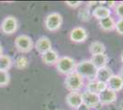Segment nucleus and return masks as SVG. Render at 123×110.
Masks as SVG:
<instances>
[{
	"label": "nucleus",
	"mask_w": 123,
	"mask_h": 110,
	"mask_svg": "<svg viewBox=\"0 0 123 110\" xmlns=\"http://www.w3.org/2000/svg\"><path fill=\"white\" fill-rule=\"evenodd\" d=\"M98 69L92 63L90 60H84L80 63H76L75 66V73H77L79 75H81L84 79H87L88 81L95 80L96 73Z\"/></svg>",
	"instance_id": "nucleus-1"
},
{
	"label": "nucleus",
	"mask_w": 123,
	"mask_h": 110,
	"mask_svg": "<svg viewBox=\"0 0 123 110\" xmlns=\"http://www.w3.org/2000/svg\"><path fill=\"white\" fill-rule=\"evenodd\" d=\"M85 85V79L77 73H70L64 79V86L70 92H79Z\"/></svg>",
	"instance_id": "nucleus-2"
},
{
	"label": "nucleus",
	"mask_w": 123,
	"mask_h": 110,
	"mask_svg": "<svg viewBox=\"0 0 123 110\" xmlns=\"http://www.w3.org/2000/svg\"><path fill=\"white\" fill-rule=\"evenodd\" d=\"M55 66H56V70L58 73L66 76L75 71L76 63L70 56H62L59 58Z\"/></svg>",
	"instance_id": "nucleus-3"
},
{
	"label": "nucleus",
	"mask_w": 123,
	"mask_h": 110,
	"mask_svg": "<svg viewBox=\"0 0 123 110\" xmlns=\"http://www.w3.org/2000/svg\"><path fill=\"white\" fill-rule=\"evenodd\" d=\"M62 16L58 12H51L44 18V28L50 32L58 31L62 26Z\"/></svg>",
	"instance_id": "nucleus-4"
},
{
	"label": "nucleus",
	"mask_w": 123,
	"mask_h": 110,
	"mask_svg": "<svg viewBox=\"0 0 123 110\" xmlns=\"http://www.w3.org/2000/svg\"><path fill=\"white\" fill-rule=\"evenodd\" d=\"M15 48L20 53H28L34 48V41L29 35H18L14 41Z\"/></svg>",
	"instance_id": "nucleus-5"
},
{
	"label": "nucleus",
	"mask_w": 123,
	"mask_h": 110,
	"mask_svg": "<svg viewBox=\"0 0 123 110\" xmlns=\"http://www.w3.org/2000/svg\"><path fill=\"white\" fill-rule=\"evenodd\" d=\"M18 28V22L17 17L14 16H7L2 20L0 25V29L5 35L14 34Z\"/></svg>",
	"instance_id": "nucleus-6"
},
{
	"label": "nucleus",
	"mask_w": 123,
	"mask_h": 110,
	"mask_svg": "<svg viewBox=\"0 0 123 110\" xmlns=\"http://www.w3.org/2000/svg\"><path fill=\"white\" fill-rule=\"evenodd\" d=\"M69 38L74 43H83L88 39V32L84 27H75L70 31Z\"/></svg>",
	"instance_id": "nucleus-7"
},
{
	"label": "nucleus",
	"mask_w": 123,
	"mask_h": 110,
	"mask_svg": "<svg viewBox=\"0 0 123 110\" xmlns=\"http://www.w3.org/2000/svg\"><path fill=\"white\" fill-rule=\"evenodd\" d=\"M65 102L71 108L77 110L83 104L82 93L80 92H69L65 97Z\"/></svg>",
	"instance_id": "nucleus-8"
},
{
	"label": "nucleus",
	"mask_w": 123,
	"mask_h": 110,
	"mask_svg": "<svg viewBox=\"0 0 123 110\" xmlns=\"http://www.w3.org/2000/svg\"><path fill=\"white\" fill-rule=\"evenodd\" d=\"M82 97H83V103L86 104L90 108H96L98 105H101L98 94L91 93V92H88V91L86 90L85 92L82 93Z\"/></svg>",
	"instance_id": "nucleus-9"
},
{
	"label": "nucleus",
	"mask_w": 123,
	"mask_h": 110,
	"mask_svg": "<svg viewBox=\"0 0 123 110\" xmlns=\"http://www.w3.org/2000/svg\"><path fill=\"white\" fill-rule=\"evenodd\" d=\"M34 49L41 54L45 53L46 52L52 49V44H51V40L46 36L40 37L37 40V41L34 43Z\"/></svg>",
	"instance_id": "nucleus-10"
},
{
	"label": "nucleus",
	"mask_w": 123,
	"mask_h": 110,
	"mask_svg": "<svg viewBox=\"0 0 123 110\" xmlns=\"http://www.w3.org/2000/svg\"><path fill=\"white\" fill-rule=\"evenodd\" d=\"M99 95V99H100V103L101 105H110L113 104L117 101L118 98V94L116 92H114L112 90L107 88L106 90H104L103 92H101Z\"/></svg>",
	"instance_id": "nucleus-11"
},
{
	"label": "nucleus",
	"mask_w": 123,
	"mask_h": 110,
	"mask_svg": "<svg viewBox=\"0 0 123 110\" xmlns=\"http://www.w3.org/2000/svg\"><path fill=\"white\" fill-rule=\"evenodd\" d=\"M107 86L108 89L112 90L114 92H119L123 89V77L120 75L113 74L107 82Z\"/></svg>",
	"instance_id": "nucleus-12"
},
{
	"label": "nucleus",
	"mask_w": 123,
	"mask_h": 110,
	"mask_svg": "<svg viewBox=\"0 0 123 110\" xmlns=\"http://www.w3.org/2000/svg\"><path fill=\"white\" fill-rule=\"evenodd\" d=\"M59 53L57 52L55 50L51 49L50 51L46 52L45 53L41 54V61L42 63L46 65L51 66V65H55L59 60Z\"/></svg>",
	"instance_id": "nucleus-13"
},
{
	"label": "nucleus",
	"mask_w": 123,
	"mask_h": 110,
	"mask_svg": "<svg viewBox=\"0 0 123 110\" xmlns=\"http://www.w3.org/2000/svg\"><path fill=\"white\" fill-rule=\"evenodd\" d=\"M113 74L114 73L112 72V69L110 68V67H108V66H105V67L98 69L97 73H96L95 80L98 81V82L107 83L108 81V79L110 78Z\"/></svg>",
	"instance_id": "nucleus-14"
},
{
	"label": "nucleus",
	"mask_w": 123,
	"mask_h": 110,
	"mask_svg": "<svg viewBox=\"0 0 123 110\" xmlns=\"http://www.w3.org/2000/svg\"><path fill=\"white\" fill-rule=\"evenodd\" d=\"M92 16L94 17H96L98 21L106 18L108 17L111 16V11L110 8H108V6H96L92 11Z\"/></svg>",
	"instance_id": "nucleus-15"
},
{
	"label": "nucleus",
	"mask_w": 123,
	"mask_h": 110,
	"mask_svg": "<svg viewBox=\"0 0 123 110\" xmlns=\"http://www.w3.org/2000/svg\"><path fill=\"white\" fill-rule=\"evenodd\" d=\"M108 56L106 53H101V54H97V55H92L90 61L96 66L97 69L102 68L105 66H108Z\"/></svg>",
	"instance_id": "nucleus-16"
},
{
	"label": "nucleus",
	"mask_w": 123,
	"mask_h": 110,
	"mask_svg": "<svg viewBox=\"0 0 123 110\" xmlns=\"http://www.w3.org/2000/svg\"><path fill=\"white\" fill-rule=\"evenodd\" d=\"M98 25L99 28L102 29L103 31L109 32L112 31L115 29V27H116V21L114 19L113 17H108L106 18H103L101 20L98 21Z\"/></svg>",
	"instance_id": "nucleus-17"
},
{
	"label": "nucleus",
	"mask_w": 123,
	"mask_h": 110,
	"mask_svg": "<svg viewBox=\"0 0 123 110\" xmlns=\"http://www.w3.org/2000/svg\"><path fill=\"white\" fill-rule=\"evenodd\" d=\"M105 52H106V47L101 41H96L89 45V52L91 55L101 54V53H105Z\"/></svg>",
	"instance_id": "nucleus-18"
},
{
	"label": "nucleus",
	"mask_w": 123,
	"mask_h": 110,
	"mask_svg": "<svg viewBox=\"0 0 123 110\" xmlns=\"http://www.w3.org/2000/svg\"><path fill=\"white\" fill-rule=\"evenodd\" d=\"M13 66V60L11 59L10 56L3 54L0 56V71H5L8 72L11 67Z\"/></svg>",
	"instance_id": "nucleus-19"
},
{
	"label": "nucleus",
	"mask_w": 123,
	"mask_h": 110,
	"mask_svg": "<svg viewBox=\"0 0 123 110\" xmlns=\"http://www.w3.org/2000/svg\"><path fill=\"white\" fill-rule=\"evenodd\" d=\"M13 65L18 70H24V69H27L29 67L30 60L24 55H20L15 59V61L13 62Z\"/></svg>",
	"instance_id": "nucleus-20"
},
{
	"label": "nucleus",
	"mask_w": 123,
	"mask_h": 110,
	"mask_svg": "<svg viewBox=\"0 0 123 110\" xmlns=\"http://www.w3.org/2000/svg\"><path fill=\"white\" fill-rule=\"evenodd\" d=\"M10 83V74L8 72L0 71V87H6Z\"/></svg>",
	"instance_id": "nucleus-21"
},
{
	"label": "nucleus",
	"mask_w": 123,
	"mask_h": 110,
	"mask_svg": "<svg viewBox=\"0 0 123 110\" xmlns=\"http://www.w3.org/2000/svg\"><path fill=\"white\" fill-rule=\"evenodd\" d=\"M90 17H91V14H90L89 9H88L87 7L81 8L80 10L78 11V17L82 21L86 22V21H88L90 19Z\"/></svg>",
	"instance_id": "nucleus-22"
},
{
	"label": "nucleus",
	"mask_w": 123,
	"mask_h": 110,
	"mask_svg": "<svg viewBox=\"0 0 123 110\" xmlns=\"http://www.w3.org/2000/svg\"><path fill=\"white\" fill-rule=\"evenodd\" d=\"M86 91H88V92L98 94V82L96 80L88 81L86 85Z\"/></svg>",
	"instance_id": "nucleus-23"
},
{
	"label": "nucleus",
	"mask_w": 123,
	"mask_h": 110,
	"mask_svg": "<svg viewBox=\"0 0 123 110\" xmlns=\"http://www.w3.org/2000/svg\"><path fill=\"white\" fill-rule=\"evenodd\" d=\"M114 11L116 16H118L119 18H123V2H120L116 5L114 7Z\"/></svg>",
	"instance_id": "nucleus-24"
},
{
	"label": "nucleus",
	"mask_w": 123,
	"mask_h": 110,
	"mask_svg": "<svg viewBox=\"0 0 123 110\" xmlns=\"http://www.w3.org/2000/svg\"><path fill=\"white\" fill-rule=\"evenodd\" d=\"M115 30L118 32L119 35H122L123 36V18H119V19L116 22Z\"/></svg>",
	"instance_id": "nucleus-25"
},
{
	"label": "nucleus",
	"mask_w": 123,
	"mask_h": 110,
	"mask_svg": "<svg viewBox=\"0 0 123 110\" xmlns=\"http://www.w3.org/2000/svg\"><path fill=\"white\" fill-rule=\"evenodd\" d=\"M65 4H66V6L72 7V8H76V7L81 6L82 2L81 1H66Z\"/></svg>",
	"instance_id": "nucleus-26"
},
{
	"label": "nucleus",
	"mask_w": 123,
	"mask_h": 110,
	"mask_svg": "<svg viewBox=\"0 0 123 110\" xmlns=\"http://www.w3.org/2000/svg\"><path fill=\"white\" fill-rule=\"evenodd\" d=\"M90 109H91L90 107H88L86 104H84V103H83L82 105L78 107V109H77V110H90Z\"/></svg>",
	"instance_id": "nucleus-27"
},
{
	"label": "nucleus",
	"mask_w": 123,
	"mask_h": 110,
	"mask_svg": "<svg viewBox=\"0 0 123 110\" xmlns=\"http://www.w3.org/2000/svg\"><path fill=\"white\" fill-rule=\"evenodd\" d=\"M106 3L108 4V8H109V7H115L116 5H117V3H116V2H113V1H111V2H106Z\"/></svg>",
	"instance_id": "nucleus-28"
},
{
	"label": "nucleus",
	"mask_w": 123,
	"mask_h": 110,
	"mask_svg": "<svg viewBox=\"0 0 123 110\" xmlns=\"http://www.w3.org/2000/svg\"><path fill=\"white\" fill-rule=\"evenodd\" d=\"M1 55H3V47H2V45L0 44V56Z\"/></svg>",
	"instance_id": "nucleus-29"
},
{
	"label": "nucleus",
	"mask_w": 123,
	"mask_h": 110,
	"mask_svg": "<svg viewBox=\"0 0 123 110\" xmlns=\"http://www.w3.org/2000/svg\"><path fill=\"white\" fill-rule=\"evenodd\" d=\"M120 60H121V63H122V64H123V52H122V53H121V57H120Z\"/></svg>",
	"instance_id": "nucleus-30"
},
{
	"label": "nucleus",
	"mask_w": 123,
	"mask_h": 110,
	"mask_svg": "<svg viewBox=\"0 0 123 110\" xmlns=\"http://www.w3.org/2000/svg\"><path fill=\"white\" fill-rule=\"evenodd\" d=\"M120 107H121V109L123 110V101H122V103H121V105H120Z\"/></svg>",
	"instance_id": "nucleus-31"
},
{
	"label": "nucleus",
	"mask_w": 123,
	"mask_h": 110,
	"mask_svg": "<svg viewBox=\"0 0 123 110\" xmlns=\"http://www.w3.org/2000/svg\"><path fill=\"white\" fill-rule=\"evenodd\" d=\"M60 110H64V109H60Z\"/></svg>",
	"instance_id": "nucleus-32"
}]
</instances>
